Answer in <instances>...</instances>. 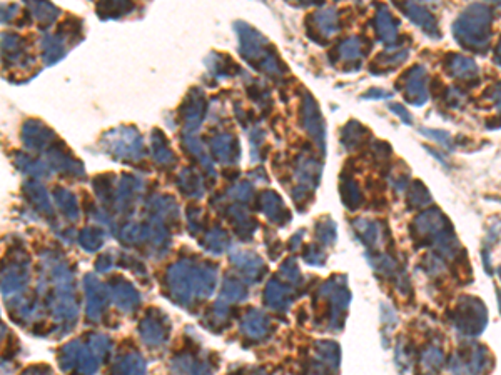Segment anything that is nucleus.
<instances>
[{
    "mask_svg": "<svg viewBox=\"0 0 501 375\" xmlns=\"http://www.w3.org/2000/svg\"><path fill=\"white\" fill-rule=\"evenodd\" d=\"M421 365L428 372H438L445 365V352L439 347H428L421 354Z\"/></svg>",
    "mask_w": 501,
    "mask_h": 375,
    "instance_id": "9",
    "label": "nucleus"
},
{
    "mask_svg": "<svg viewBox=\"0 0 501 375\" xmlns=\"http://www.w3.org/2000/svg\"><path fill=\"white\" fill-rule=\"evenodd\" d=\"M488 365V350L483 345H470L451 358L450 369L455 375H479Z\"/></svg>",
    "mask_w": 501,
    "mask_h": 375,
    "instance_id": "4",
    "label": "nucleus"
},
{
    "mask_svg": "<svg viewBox=\"0 0 501 375\" xmlns=\"http://www.w3.org/2000/svg\"><path fill=\"white\" fill-rule=\"evenodd\" d=\"M496 64H498L501 67V40H500V45H498V51H496Z\"/></svg>",
    "mask_w": 501,
    "mask_h": 375,
    "instance_id": "14",
    "label": "nucleus"
},
{
    "mask_svg": "<svg viewBox=\"0 0 501 375\" xmlns=\"http://www.w3.org/2000/svg\"><path fill=\"white\" fill-rule=\"evenodd\" d=\"M408 191V204L409 209H423L426 205H430L433 199H431V193L428 189L423 185L420 180H414V182L409 185Z\"/></svg>",
    "mask_w": 501,
    "mask_h": 375,
    "instance_id": "8",
    "label": "nucleus"
},
{
    "mask_svg": "<svg viewBox=\"0 0 501 375\" xmlns=\"http://www.w3.org/2000/svg\"><path fill=\"white\" fill-rule=\"evenodd\" d=\"M498 275H500V279H501V267L498 269Z\"/></svg>",
    "mask_w": 501,
    "mask_h": 375,
    "instance_id": "16",
    "label": "nucleus"
},
{
    "mask_svg": "<svg viewBox=\"0 0 501 375\" xmlns=\"http://www.w3.org/2000/svg\"><path fill=\"white\" fill-rule=\"evenodd\" d=\"M391 110H393L394 114L400 115L401 121H403V122L406 123V125H411V123H413V117H411V114L408 112V109H405V107L400 105V104H393V105H391Z\"/></svg>",
    "mask_w": 501,
    "mask_h": 375,
    "instance_id": "13",
    "label": "nucleus"
},
{
    "mask_svg": "<svg viewBox=\"0 0 501 375\" xmlns=\"http://www.w3.org/2000/svg\"><path fill=\"white\" fill-rule=\"evenodd\" d=\"M451 322L463 337H478L488 325L486 307L476 297H461L451 312Z\"/></svg>",
    "mask_w": 501,
    "mask_h": 375,
    "instance_id": "2",
    "label": "nucleus"
},
{
    "mask_svg": "<svg viewBox=\"0 0 501 375\" xmlns=\"http://www.w3.org/2000/svg\"><path fill=\"white\" fill-rule=\"evenodd\" d=\"M380 35L383 37L386 44H391L396 40L398 30H396V22H394L391 14L389 12H383L380 14Z\"/></svg>",
    "mask_w": 501,
    "mask_h": 375,
    "instance_id": "10",
    "label": "nucleus"
},
{
    "mask_svg": "<svg viewBox=\"0 0 501 375\" xmlns=\"http://www.w3.org/2000/svg\"><path fill=\"white\" fill-rule=\"evenodd\" d=\"M420 132L425 137L428 139H433L436 140V142L439 143V146L450 148V150H453V139H451V135L448 134V132L445 130H439V129H426V127H423V129H420Z\"/></svg>",
    "mask_w": 501,
    "mask_h": 375,
    "instance_id": "11",
    "label": "nucleus"
},
{
    "mask_svg": "<svg viewBox=\"0 0 501 375\" xmlns=\"http://www.w3.org/2000/svg\"><path fill=\"white\" fill-rule=\"evenodd\" d=\"M405 98L408 104L421 107L428 101V73L425 67H413L406 73V87H405Z\"/></svg>",
    "mask_w": 501,
    "mask_h": 375,
    "instance_id": "5",
    "label": "nucleus"
},
{
    "mask_svg": "<svg viewBox=\"0 0 501 375\" xmlns=\"http://www.w3.org/2000/svg\"><path fill=\"white\" fill-rule=\"evenodd\" d=\"M491 10L483 3H475L463 12L453 24V35L463 47L483 52L490 45Z\"/></svg>",
    "mask_w": 501,
    "mask_h": 375,
    "instance_id": "1",
    "label": "nucleus"
},
{
    "mask_svg": "<svg viewBox=\"0 0 501 375\" xmlns=\"http://www.w3.org/2000/svg\"><path fill=\"white\" fill-rule=\"evenodd\" d=\"M498 302H500V312H501V292L498 290Z\"/></svg>",
    "mask_w": 501,
    "mask_h": 375,
    "instance_id": "15",
    "label": "nucleus"
},
{
    "mask_svg": "<svg viewBox=\"0 0 501 375\" xmlns=\"http://www.w3.org/2000/svg\"><path fill=\"white\" fill-rule=\"evenodd\" d=\"M401 9H403L406 12V15H408V17L411 19L418 27H421L426 34L439 39L436 19H434V15L431 14V12L426 9L425 6L408 2V3H405V6H401Z\"/></svg>",
    "mask_w": 501,
    "mask_h": 375,
    "instance_id": "6",
    "label": "nucleus"
},
{
    "mask_svg": "<svg viewBox=\"0 0 501 375\" xmlns=\"http://www.w3.org/2000/svg\"><path fill=\"white\" fill-rule=\"evenodd\" d=\"M490 98L495 102V109L500 112V117L496 119V121H493V122H498L496 123V129H498V127H501V84L496 85V87H493V90L490 92ZM490 123L491 122H488L486 125H490Z\"/></svg>",
    "mask_w": 501,
    "mask_h": 375,
    "instance_id": "12",
    "label": "nucleus"
},
{
    "mask_svg": "<svg viewBox=\"0 0 501 375\" xmlns=\"http://www.w3.org/2000/svg\"><path fill=\"white\" fill-rule=\"evenodd\" d=\"M446 72L458 80H475L478 77V67L475 60L465 55L451 53L446 60Z\"/></svg>",
    "mask_w": 501,
    "mask_h": 375,
    "instance_id": "7",
    "label": "nucleus"
},
{
    "mask_svg": "<svg viewBox=\"0 0 501 375\" xmlns=\"http://www.w3.org/2000/svg\"><path fill=\"white\" fill-rule=\"evenodd\" d=\"M448 232H451L450 222L439 212L438 209H430L421 212L413 220L411 236L418 244L436 245L439 238H443Z\"/></svg>",
    "mask_w": 501,
    "mask_h": 375,
    "instance_id": "3",
    "label": "nucleus"
}]
</instances>
